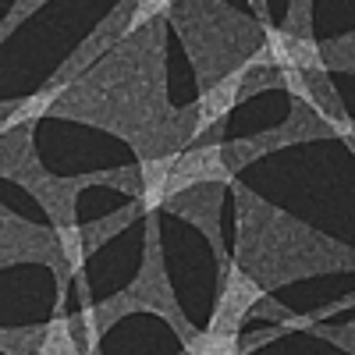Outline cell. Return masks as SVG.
Instances as JSON below:
<instances>
[{
    "label": "cell",
    "mask_w": 355,
    "mask_h": 355,
    "mask_svg": "<svg viewBox=\"0 0 355 355\" xmlns=\"http://www.w3.org/2000/svg\"><path fill=\"white\" fill-rule=\"evenodd\" d=\"M259 299V284L249 281L242 270H234L220 291V306H217V320L210 331H224V334H234V327H239V320L249 313V306Z\"/></svg>",
    "instance_id": "obj_1"
},
{
    "label": "cell",
    "mask_w": 355,
    "mask_h": 355,
    "mask_svg": "<svg viewBox=\"0 0 355 355\" xmlns=\"http://www.w3.org/2000/svg\"><path fill=\"white\" fill-rule=\"evenodd\" d=\"M189 355H234V334H224V331H206L202 338H192Z\"/></svg>",
    "instance_id": "obj_2"
}]
</instances>
